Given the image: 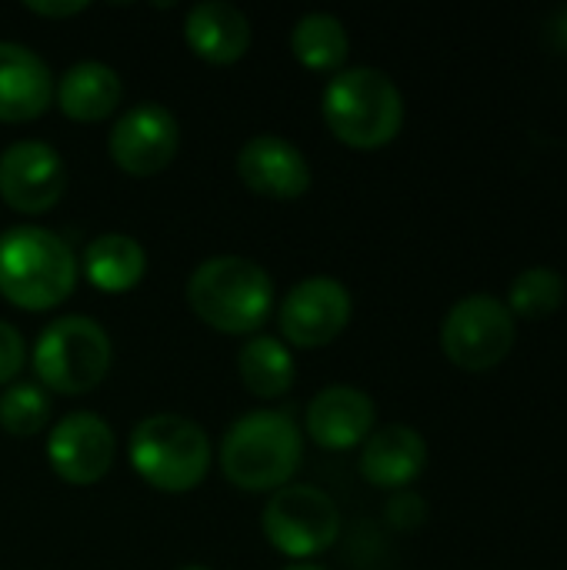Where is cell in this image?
I'll use <instances>...</instances> for the list:
<instances>
[{"instance_id": "obj_1", "label": "cell", "mask_w": 567, "mask_h": 570, "mask_svg": "<svg viewBox=\"0 0 567 570\" xmlns=\"http://www.w3.org/2000/svg\"><path fill=\"white\" fill-rule=\"evenodd\" d=\"M77 257L70 244L37 224L0 230V294L27 311H47L77 287Z\"/></svg>"}, {"instance_id": "obj_2", "label": "cell", "mask_w": 567, "mask_h": 570, "mask_svg": "<svg viewBox=\"0 0 567 570\" xmlns=\"http://www.w3.org/2000/svg\"><path fill=\"white\" fill-rule=\"evenodd\" d=\"M187 304L204 324L224 334H247L267 321L274 304V281L251 257H207L187 281Z\"/></svg>"}, {"instance_id": "obj_3", "label": "cell", "mask_w": 567, "mask_h": 570, "mask_svg": "<svg viewBox=\"0 0 567 570\" xmlns=\"http://www.w3.org/2000/svg\"><path fill=\"white\" fill-rule=\"evenodd\" d=\"M301 468V431L284 411H251L221 441V471L244 491L284 488Z\"/></svg>"}, {"instance_id": "obj_4", "label": "cell", "mask_w": 567, "mask_h": 570, "mask_svg": "<svg viewBox=\"0 0 567 570\" xmlns=\"http://www.w3.org/2000/svg\"><path fill=\"white\" fill-rule=\"evenodd\" d=\"M321 114L344 144L381 147L394 140L404 124V97L384 70L348 67L328 80Z\"/></svg>"}, {"instance_id": "obj_5", "label": "cell", "mask_w": 567, "mask_h": 570, "mask_svg": "<svg viewBox=\"0 0 567 570\" xmlns=\"http://www.w3.org/2000/svg\"><path fill=\"white\" fill-rule=\"evenodd\" d=\"M211 438L184 414H150L130 431L134 471L160 491H190L211 471Z\"/></svg>"}, {"instance_id": "obj_6", "label": "cell", "mask_w": 567, "mask_h": 570, "mask_svg": "<svg viewBox=\"0 0 567 570\" xmlns=\"http://www.w3.org/2000/svg\"><path fill=\"white\" fill-rule=\"evenodd\" d=\"M110 334L84 314L50 321L33 344V371L57 394H84L110 371Z\"/></svg>"}, {"instance_id": "obj_7", "label": "cell", "mask_w": 567, "mask_h": 570, "mask_svg": "<svg viewBox=\"0 0 567 570\" xmlns=\"http://www.w3.org/2000/svg\"><path fill=\"white\" fill-rule=\"evenodd\" d=\"M261 528L287 558H314L338 541L341 511L331 494L314 484H284L271 494Z\"/></svg>"}, {"instance_id": "obj_8", "label": "cell", "mask_w": 567, "mask_h": 570, "mask_svg": "<svg viewBox=\"0 0 567 570\" xmlns=\"http://www.w3.org/2000/svg\"><path fill=\"white\" fill-rule=\"evenodd\" d=\"M515 314L495 294H468L461 297L444 324L441 347L465 371H491L515 347Z\"/></svg>"}, {"instance_id": "obj_9", "label": "cell", "mask_w": 567, "mask_h": 570, "mask_svg": "<svg viewBox=\"0 0 567 570\" xmlns=\"http://www.w3.org/2000/svg\"><path fill=\"white\" fill-rule=\"evenodd\" d=\"M177 144H180V124L157 100H140L127 107L114 120L107 137V150L117 160V167L137 177L164 170L174 160Z\"/></svg>"}, {"instance_id": "obj_10", "label": "cell", "mask_w": 567, "mask_h": 570, "mask_svg": "<svg viewBox=\"0 0 567 570\" xmlns=\"http://www.w3.org/2000/svg\"><path fill=\"white\" fill-rule=\"evenodd\" d=\"M351 291L334 277H304L281 301L277 324L294 347H324L351 321Z\"/></svg>"}, {"instance_id": "obj_11", "label": "cell", "mask_w": 567, "mask_h": 570, "mask_svg": "<svg viewBox=\"0 0 567 570\" xmlns=\"http://www.w3.org/2000/svg\"><path fill=\"white\" fill-rule=\"evenodd\" d=\"M67 184L63 157L47 140H13L0 154V197L20 214L50 210Z\"/></svg>"}, {"instance_id": "obj_12", "label": "cell", "mask_w": 567, "mask_h": 570, "mask_svg": "<svg viewBox=\"0 0 567 570\" xmlns=\"http://www.w3.org/2000/svg\"><path fill=\"white\" fill-rule=\"evenodd\" d=\"M114 431L94 411L63 414L47 438V461L67 484H94L114 464Z\"/></svg>"}, {"instance_id": "obj_13", "label": "cell", "mask_w": 567, "mask_h": 570, "mask_svg": "<svg viewBox=\"0 0 567 570\" xmlns=\"http://www.w3.org/2000/svg\"><path fill=\"white\" fill-rule=\"evenodd\" d=\"M241 180L267 197H301L311 187V164L304 150L281 134H254L237 150Z\"/></svg>"}, {"instance_id": "obj_14", "label": "cell", "mask_w": 567, "mask_h": 570, "mask_svg": "<svg viewBox=\"0 0 567 570\" xmlns=\"http://www.w3.org/2000/svg\"><path fill=\"white\" fill-rule=\"evenodd\" d=\"M374 417H378L374 401L361 387L331 384L311 397L304 424H307V434L321 448L344 451V448H354L371 438Z\"/></svg>"}, {"instance_id": "obj_15", "label": "cell", "mask_w": 567, "mask_h": 570, "mask_svg": "<svg viewBox=\"0 0 567 570\" xmlns=\"http://www.w3.org/2000/svg\"><path fill=\"white\" fill-rule=\"evenodd\" d=\"M53 73L47 60L17 43L0 40V120H33L53 100Z\"/></svg>"}, {"instance_id": "obj_16", "label": "cell", "mask_w": 567, "mask_h": 570, "mask_svg": "<svg viewBox=\"0 0 567 570\" xmlns=\"http://www.w3.org/2000/svg\"><path fill=\"white\" fill-rule=\"evenodd\" d=\"M187 43L211 63H234L251 47V20L231 0H201L184 17Z\"/></svg>"}, {"instance_id": "obj_17", "label": "cell", "mask_w": 567, "mask_h": 570, "mask_svg": "<svg viewBox=\"0 0 567 570\" xmlns=\"http://www.w3.org/2000/svg\"><path fill=\"white\" fill-rule=\"evenodd\" d=\"M428 464L424 438L408 424L371 431L361 451V474L378 488H408Z\"/></svg>"}, {"instance_id": "obj_18", "label": "cell", "mask_w": 567, "mask_h": 570, "mask_svg": "<svg viewBox=\"0 0 567 570\" xmlns=\"http://www.w3.org/2000/svg\"><path fill=\"white\" fill-rule=\"evenodd\" d=\"M57 104L74 120H104L120 104V73L104 60H77L57 80Z\"/></svg>"}, {"instance_id": "obj_19", "label": "cell", "mask_w": 567, "mask_h": 570, "mask_svg": "<svg viewBox=\"0 0 567 570\" xmlns=\"http://www.w3.org/2000/svg\"><path fill=\"white\" fill-rule=\"evenodd\" d=\"M147 271V254L130 234H100L84 250V274L94 287L107 294L130 291Z\"/></svg>"}, {"instance_id": "obj_20", "label": "cell", "mask_w": 567, "mask_h": 570, "mask_svg": "<svg viewBox=\"0 0 567 570\" xmlns=\"http://www.w3.org/2000/svg\"><path fill=\"white\" fill-rule=\"evenodd\" d=\"M237 371H241L244 387L257 397H281L284 391H291V384L297 377L294 354L287 351L284 341H277L271 334H257L241 347Z\"/></svg>"}, {"instance_id": "obj_21", "label": "cell", "mask_w": 567, "mask_h": 570, "mask_svg": "<svg viewBox=\"0 0 567 570\" xmlns=\"http://www.w3.org/2000/svg\"><path fill=\"white\" fill-rule=\"evenodd\" d=\"M348 27L328 13V10H311L304 13L294 30H291V50L294 57L311 67V70H334L348 60Z\"/></svg>"}, {"instance_id": "obj_22", "label": "cell", "mask_w": 567, "mask_h": 570, "mask_svg": "<svg viewBox=\"0 0 567 570\" xmlns=\"http://www.w3.org/2000/svg\"><path fill=\"white\" fill-rule=\"evenodd\" d=\"M565 301V277L555 267H528L515 277L508 291V311L528 321L555 314Z\"/></svg>"}, {"instance_id": "obj_23", "label": "cell", "mask_w": 567, "mask_h": 570, "mask_svg": "<svg viewBox=\"0 0 567 570\" xmlns=\"http://www.w3.org/2000/svg\"><path fill=\"white\" fill-rule=\"evenodd\" d=\"M50 421V397L40 384L20 381L0 394V428L17 438H30Z\"/></svg>"}, {"instance_id": "obj_24", "label": "cell", "mask_w": 567, "mask_h": 570, "mask_svg": "<svg viewBox=\"0 0 567 570\" xmlns=\"http://www.w3.org/2000/svg\"><path fill=\"white\" fill-rule=\"evenodd\" d=\"M27 364V344H23V334L0 317V384L13 381Z\"/></svg>"}, {"instance_id": "obj_25", "label": "cell", "mask_w": 567, "mask_h": 570, "mask_svg": "<svg viewBox=\"0 0 567 570\" xmlns=\"http://www.w3.org/2000/svg\"><path fill=\"white\" fill-rule=\"evenodd\" d=\"M424 501L418 498V494H398L391 504H388V518H391V524H398V528H418L421 521H424Z\"/></svg>"}, {"instance_id": "obj_26", "label": "cell", "mask_w": 567, "mask_h": 570, "mask_svg": "<svg viewBox=\"0 0 567 570\" xmlns=\"http://www.w3.org/2000/svg\"><path fill=\"white\" fill-rule=\"evenodd\" d=\"M87 7V0H27V10H37V13H47V17H70V13H80Z\"/></svg>"}, {"instance_id": "obj_27", "label": "cell", "mask_w": 567, "mask_h": 570, "mask_svg": "<svg viewBox=\"0 0 567 570\" xmlns=\"http://www.w3.org/2000/svg\"><path fill=\"white\" fill-rule=\"evenodd\" d=\"M551 40H555L561 50H567V7L565 10H558V17L551 20Z\"/></svg>"}, {"instance_id": "obj_28", "label": "cell", "mask_w": 567, "mask_h": 570, "mask_svg": "<svg viewBox=\"0 0 567 570\" xmlns=\"http://www.w3.org/2000/svg\"><path fill=\"white\" fill-rule=\"evenodd\" d=\"M281 570H328V568H321V564H307V561H297V564H287V568H281Z\"/></svg>"}, {"instance_id": "obj_29", "label": "cell", "mask_w": 567, "mask_h": 570, "mask_svg": "<svg viewBox=\"0 0 567 570\" xmlns=\"http://www.w3.org/2000/svg\"><path fill=\"white\" fill-rule=\"evenodd\" d=\"M180 570H211V568H204V564H187V568H180Z\"/></svg>"}]
</instances>
